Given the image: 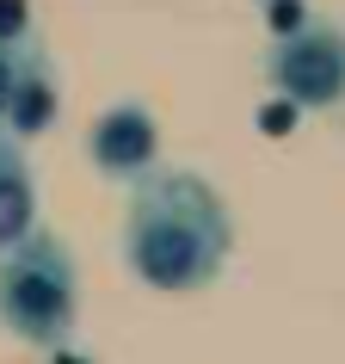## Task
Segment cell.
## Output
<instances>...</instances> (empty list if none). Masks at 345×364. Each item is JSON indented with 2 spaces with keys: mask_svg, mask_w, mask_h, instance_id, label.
Here are the masks:
<instances>
[{
  "mask_svg": "<svg viewBox=\"0 0 345 364\" xmlns=\"http://www.w3.org/2000/svg\"><path fill=\"white\" fill-rule=\"evenodd\" d=\"M234 253V216L204 173L154 167L130 186L124 210V266L160 296H192L222 278Z\"/></svg>",
  "mask_w": 345,
  "mask_h": 364,
  "instance_id": "6da1fadb",
  "label": "cell"
},
{
  "mask_svg": "<svg viewBox=\"0 0 345 364\" xmlns=\"http://www.w3.org/2000/svg\"><path fill=\"white\" fill-rule=\"evenodd\" d=\"M0 327L13 340L56 352L75 340L80 327V278H75V253L62 235L31 229L25 241L0 253Z\"/></svg>",
  "mask_w": 345,
  "mask_h": 364,
  "instance_id": "7a4b0ae2",
  "label": "cell"
},
{
  "mask_svg": "<svg viewBox=\"0 0 345 364\" xmlns=\"http://www.w3.org/2000/svg\"><path fill=\"white\" fill-rule=\"evenodd\" d=\"M271 93L296 112H333L345 105V31L339 25H296L265 56Z\"/></svg>",
  "mask_w": 345,
  "mask_h": 364,
  "instance_id": "3957f363",
  "label": "cell"
},
{
  "mask_svg": "<svg viewBox=\"0 0 345 364\" xmlns=\"http://www.w3.org/2000/svg\"><path fill=\"white\" fill-rule=\"evenodd\" d=\"M87 161H93L99 179H124V186L154 173L160 167V124H154V112L142 99L105 105L93 117V130H87Z\"/></svg>",
  "mask_w": 345,
  "mask_h": 364,
  "instance_id": "277c9868",
  "label": "cell"
},
{
  "mask_svg": "<svg viewBox=\"0 0 345 364\" xmlns=\"http://www.w3.org/2000/svg\"><path fill=\"white\" fill-rule=\"evenodd\" d=\"M62 117V80H56V56L43 50V43H31L19 62V80H13V99H6V124L0 130L13 136V142H31V136H43L50 124Z\"/></svg>",
  "mask_w": 345,
  "mask_h": 364,
  "instance_id": "5b68a950",
  "label": "cell"
},
{
  "mask_svg": "<svg viewBox=\"0 0 345 364\" xmlns=\"http://www.w3.org/2000/svg\"><path fill=\"white\" fill-rule=\"evenodd\" d=\"M38 210H43L38 204V173L25 161V142H13V136L0 130V253L38 229Z\"/></svg>",
  "mask_w": 345,
  "mask_h": 364,
  "instance_id": "8992f818",
  "label": "cell"
},
{
  "mask_svg": "<svg viewBox=\"0 0 345 364\" xmlns=\"http://www.w3.org/2000/svg\"><path fill=\"white\" fill-rule=\"evenodd\" d=\"M0 43H31V0H0Z\"/></svg>",
  "mask_w": 345,
  "mask_h": 364,
  "instance_id": "52a82bcc",
  "label": "cell"
},
{
  "mask_svg": "<svg viewBox=\"0 0 345 364\" xmlns=\"http://www.w3.org/2000/svg\"><path fill=\"white\" fill-rule=\"evenodd\" d=\"M31 43H0V124H6V99H13V80H19V62Z\"/></svg>",
  "mask_w": 345,
  "mask_h": 364,
  "instance_id": "ba28073f",
  "label": "cell"
},
{
  "mask_svg": "<svg viewBox=\"0 0 345 364\" xmlns=\"http://www.w3.org/2000/svg\"><path fill=\"white\" fill-rule=\"evenodd\" d=\"M50 364H93V358H80L75 346H56V352H50Z\"/></svg>",
  "mask_w": 345,
  "mask_h": 364,
  "instance_id": "9c48e42d",
  "label": "cell"
}]
</instances>
